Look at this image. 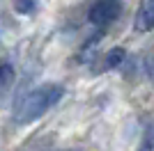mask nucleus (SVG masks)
Listing matches in <instances>:
<instances>
[{"label": "nucleus", "instance_id": "f03ea898", "mask_svg": "<svg viewBox=\"0 0 154 151\" xmlns=\"http://www.w3.org/2000/svg\"><path fill=\"white\" fill-rule=\"evenodd\" d=\"M120 14H122V0H97L88 12V19L94 25H108L117 21Z\"/></svg>", "mask_w": 154, "mask_h": 151}, {"label": "nucleus", "instance_id": "39448f33", "mask_svg": "<svg viewBox=\"0 0 154 151\" xmlns=\"http://www.w3.org/2000/svg\"><path fill=\"white\" fill-rule=\"evenodd\" d=\"M138 151H154V121H149L145 133H143V140H140V147Z\"/></svg>", "mask_w": 154, "mask_h": 151}, {"label": "nucleus", "instance_id": "20e7f679", "mask_svg": "<svg viewBox=\"0 0 154 151\" xmlns=\"http://www.w3.org/2000/svg\"><path fill=\"white\" fill-rule=\"evenodd\" d=\"M16 80V71L12 64H0V94H5L7 89L14 85Z\"/></svg>", "mask_w": 154, "mask_h": 151}, {"label": "nucleus", "instance_id": "0eeeda50", "mask_svg": "<svg viewBox=\"0 0 154 151\" xmlns=\"http://www.w3.org/2000/svg\"><path fill=\"white\" fill-rule=\"evenodd\" d=\"M122 60H124V48H113V50L108 53V57H106V67H110V69H113V67H117Z\"/></svg>", "mask_w": 154, "mask_h": 151}, {"label": "nucleus", "instance_id": "7ed1b4c3", "mask_svg": "<svg viewBox=\"0 0 154 151\" xmlns=\"http://www.w3.org/2000/svg\"><path fill=\"white\" fill-rule=\"evenodd\" d=\"M134 30L136 32L154 30V0H140L138 12L134 16Z\"/></svg>", "mask_w": 154, "mask_h": 151}, {"label": "nucleus", "instance_id": "423d86ee", "mask_svg": "<svg viewBox=\"0 0 154 151\" xmlns=\"http://www.w3.org/2000/svg\"><path fill=\"white\" fill-rule=\"evenodd\" d=\"M35 7H37L35 0H14V9H16L19 14H32Z\"/></svg>", "mask_w": 154, "mask_h": 151}, {"label": "nucleus", "instance_id": "f257e3e1", "mask_svg": "<svg viewBox=\"0 0 154 151\" xmlns=\"http://www.w3.org/2000/svg\"><path fill=\"white\" fill-rule=\"evenodd\" d=\"M62 94H64V89L60 85H42V87L32 89L30 94H26L21 99L14 119L19 124H30V121L39 119L48 108H53L62 99Z\"/></svg>", "mask_w": 154, "mask_h": 151}]
</instances>
